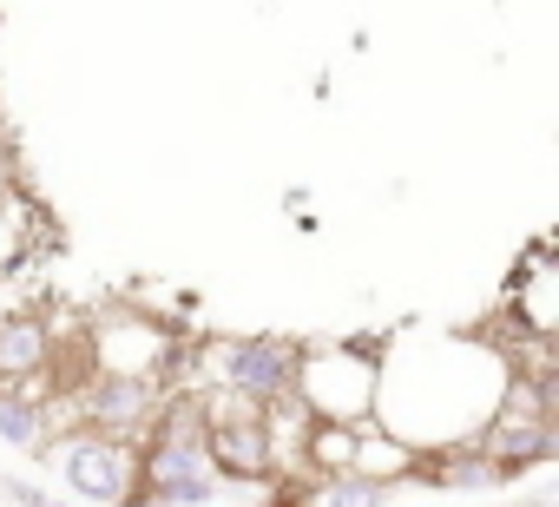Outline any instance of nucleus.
Here are the masks:
<instances>
[{
    "label": "nucleus",
    "instance_id": "8",
    "mask_svg": "<svg viewBox=\"0 0 559 507\" xmlns=\"http://www.w3.org/2000/svg\"><path fill=\"white\" fill-rule=\"evenodd\" d=\"M421 474H428V487L435 494H500L513 474L480 448V435H454V441H435V448H421V461H415Z\"/></svg>",
    "mask_w": 559,
    "mask_h": 507
},
{
    "label": "nucleus",
    "instance_id": "2",
    "mask_svg": "<svg viewBox=\"0 0 559 507\" xmlns=\"http://www.w3.org/2000/svg\"><path fill=\"white\" fill-rule=\"evenodd\" d=\"M297 396L317 422H369L382 402V369L369 350L323 343V350L297 356Z\"/></svg>",
    "mask_w": 559,
    "mask_h": 507
},
{
    "label": "nucleus",
    "instance_id": "1",
    "mask_svg": "<svg viewBox=\"0 0 559 507\" xmlns=\"http://www.w3.org/2000/svg\"><path fill=\"white\" fill-rule=\"evenodd\" d=\"M40 461H53L60 487L86 507H126L132 487H139V441L126 435H106V428H86V422H67L47 435Z\"/></svg>",
    "mask_w": 559,
    "mask_h": 507
},
{
    "label": "nucleus",
    "instance_id": "4",
    "mask_svg": "<svg viewBox=\"0 0 559 507\" xmlns=\"http://www.w3.org/2000/svg\"><path fill=\"white\" fill-rule=\"evenodd\" d=\"M158 402H165V376L158 369H93L67 396L73 422L106 428V435H126V441H145V422H152Z\"/></svg>",
    "mask_w": 559,
    "mask_h": 507
},
{
    "label": "nucleus",
    "instance_id": "10",
    "mask_svg": "<svg viewBox=\"0 0 559 507\" xmlns=\"http://www.w3.org/2000/svg\"><path fill=\"white\" fill-rule=\"evenodd\" d=\"M0 185H14V145L0 139Z\"/></svg>",
    "mask_w": 559,
    "mask_h": 507
},
{
    "label": "nucleus",
    "instance_id": "9",
    "mask_svg": "<svg viewBox=\"0 0 559 507\" xmlns=\"http://www.w3.org/2000/svg\"><path fill=\"white\" fill-rule=\"evenodd\" d=\"M34 224H40V211L14 185H0V278L34 264Z\"/></svg>",
    "mask_w": 559,
    "mask_h": 507
},
{
    "label": "nucleus",
    "instance_id": "6",
    "mask_svg": "<svg viewBox=\"0 0 559 507\" xmlns=\"http://www.w3.org/2000/svg\"><path fill=\"white\" fill-rule=\"evenodd\" d=\"M171 330L145 310H106L86 323V363L93 369H158L165 376V356H171Z\"/></svg>",
    "mask_w": 559,
    "mask_h": 507
},
{
    "label": "nucleus",
    "instance_id": "7",
    "mask_svg": "<svg viewBox=\"0 0 559 507\" xmlns=\"http://www.w3.org/2000/svg\"><path fill=\"white\" fill-rule=\"evenodd\" d=\"M53 369H60V343H53V323L34 317V310H0V382L8 389H53Z\"/></svg>",
    "mask_w": 559,
    "mask_h": 507
},
{
    "label": "nucleus",
    "instance_id": "5",
    "mask_svg": "<svg viewBox=\"0 0 559 507\" xmlns=\"http://www.w3.org/2000/svg\"><path fill=\"white\" fill-rule=\"evenodd\" d=\"M297 356H304V343H290V337H237V343H217V350L198 343V363H211L204 382H230L250 402L290 396L297 389Z\"/></svg>",
    "mask_w": 559,
    "mask_h": 507
},
{
    "label": "nucleus",
    "instance_id": "3",
    "mask_svg": "<svg viewBox=\"0 0 559 507\" xmlns=\"http://www.w3.org/2000/svg\"><path fill=\"white\" fill-rule=\"evenodd\" d=\"M132 500H152V507H211V500H224V474H217L204 435H145Z\"/></svg>",
    "mask_w": 559,
    "mask_h": 507
}]
</instances>
